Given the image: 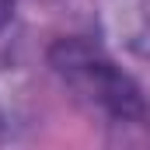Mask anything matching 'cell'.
Masks as SVG:
<instances>
[{
  "mask_svg": "<svg viewBox=\"0 0 150 150\" xmlns=\"http://www.w3.org/2000/svg\"><path fill=\"white\" fill-rule=\"evenodd\" d=\"M49 63L84 101H91L94 108L112 115L115 122H133V119L147 115L140 87L98 45H91L84 38H59L49 49Z\"/></svg>",
  "mask_w": 150,
  "mask_h": 150,
  "instance_id": "obj_1",
  "label": "cell"
},
{
  "mask_svg": "<svg viewBox=\"0 0 150 150\" xmlns=\"http://www.w3.org/2000/svg\"><path fill=\"white\" fill-rule=\"evenodd\" d=\"M14 4H18V0H0V32H4V25L11 21V14H14Z\"/></svg>",
  "mask_w": 150,
  "mask_h": 150,
  "instance_id": "obj_2",
  "label": "cell"
}]
</instances>
